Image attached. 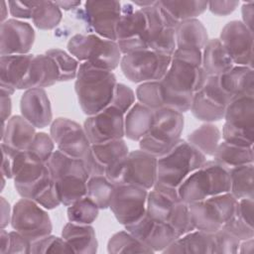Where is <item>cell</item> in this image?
Segmentation results:
<instances>
[{
	"label": "cell",
	"mask_w": 254,
	"mask_h": 254,
	"mask_svg": "<svg viewBox=\"0 0 254 254\" xmlns=\"http://www.w3.org/2000/svg\"><path fill=\"white\" fill-rule=\"evenodd\" d=\"M205 157H212L221 141V131L213 123L204 122L186 139Z\"/></svg>",
	"instance_id": "obj_38"
},
{
	"label": "cell",
	"mask_w": 254,
	"mask_h": 254,
	"mask_svg": "<svg viewBox=\"0 0 254 254\" xmlns=\"http://www.w3.org/2000/svg\"><path fill=\"white\" fill-rule=\"evenodd\" d=\"M60 73L55 62L46 54L34 55L20 90L45 88L59 82Z\"/></svg>",
	"instance_id": "obj_27"
},
{
	"label": "cell",
	"mask_w": 254,
	"mask_h": 254,
	"mask_svg": "<svg viewBox=\"0 0 254 254\" xmlns=\"http://www.w3.org/2000/svg\"><path fill=\"white\" fill-rule=\"evenodd\" d=\"M55 2L61 8V10H64V11L73 10V9L78 8L81 5L80 1H70V0H67V1H55Z\"/></svg>",
	"instance_id": "obj_59"
},
{
	"label": "cell",
	"mask_w": 254,
	"mask_h": 254,
	"mask_svg": "<svg viewBox=\"0 0 254 254\" xmlns=\"http://www.w3.org/2000/svg\"><path fill=\"white\" fill-rule=\"evenodd\" d=\"M229 190L228 170L213 159L206 160L178 187L181 199L187 203L229 192Z\"/></svg>",
	"instance_id": "obj_6"
},
{
	"label": "cell",
	"mask_w": 254,
	"mask_h": 254,
	"mask_svg": "<svg viewBox=\"0 0 254 254\" xmlns=\"http://www.w3.org/2000/svg\"><path fill=\"white\" fill-rule=\"evenodd\" d=\"M83 128L91 145L121 140L125 137L124 114L109 105L98 113L87 116Z\"/></svg>",
	"instance_id": "obj_18"
},
{
	"label": "cell",
	"mask_w": 254,
	"mask_h": 254,
	"mask_svg": "<svg viewBox=\"0 0 254 254\" xmlns=\"http://www.w3.org/2000/svg\"><path fill=\"white\" fill-rule=\"evenodd\" d=\"M148 190L132 185H116L109 208L117 221L126 226L146 213Z\"/></svg>",
	"instance_id": "obj_17"
},
{
	"label": "cell",
	"mask_w": 254,
	"mask_h": 254,
	"mask_svg": "<svg viewBox=\"0 0 254 254\" xmlns=\"http://www.w3.org/2000/svg\"><path fill=\"white\" fill-rule=\"evenodd\" d=\"M229 102L230 99L219 85L218 76H207L193 94L190 111L197 120L213 123L223 119Z\"/></svg>",
	"instance_id": "obj_15"
},
{
	"label": "cell",
	"mask_w": 254,
	"mask_h": 254,
	"mask_svg": "<svg viewBox=\"0 0 254 254\" xmlns=\"http://www.w3.org/2000/svg\"><path fill=\"white\" fill-rule=\"evenodd\" d=\"M212 158L216 163L224 167L226 170L243 165L253 164V147H240L220 141Z\"/></svg>",
	"instance_id": "obj_37"
},
{
	"label": "cell",
	"mask_w": 254,
	"mask_h": 254,
	"mask_svg": "<svg viewBox=\"0 0 254 254\" xmlns=\"http://www.w3.org/2000/svg\"><path fill=\"white\" fill-rule=\"evenodd\" d=\"M121 11L122 4L115 0H95L83 3L84 19L92 33L115 42V31Z\"/></svg>",
	"instance_id": "obj_19"
},
{
	"label": "cell",
	"mask_w": 254,
	"mask_h": 254,
	"mask_svg": "<svg viewBox=\"0 0 254 254\" xmlns=\"http://www.w3.org/2000/svg\"><path fill=\"white\" fill-rule=\"evenodd\" d=\"M11 216L12 209L9 202L5 199V197H1V228H5L11 223Z\"/></svg>",
	"instance_id": "obj_55"
},
{
	"label": "cell",
	"mask_w": 254,
	"mask_h": 254,
	"mask_svg": "<svg viewBox=\"0 0 254 254\" xmlns=\"http://www.w3.org/2000/svg\"><path fill=\"white\" fill-rule=\"evenodd\" d=\"M135 99L136 95L131 87L124 83L117 82L110 105L116 107L125 115L127 111L135 104Z\"/></svg>",
	"instance_id": "obj_50"
},
{
	"label": "cell",
	"mask_w": 254,
	"mask_h": 254,
	"mask_svg": "<svg viewBox=\"0 0 254 254\" xmlns=\"http://www.w3.org/2000/svg\"><path fill=\"white\" fill-rule=\"evenodd\" d=\"M218 82L230 101L242 96H254L253 67L234 65L218 76Z\"/></svg>",
	"instance_id": "obj_28"
},
{
	"label": "cell",
	"mask_w": 254,
	"mask_h": 254,
	"mask_svg": "<svg viewBox=\"0 0 254 254\" xmlns=\"http://www.w3.org/2000/svg\"><path fill=\"white\" fill-rule=\"evenodd\" d=\"M35 1H8L9 13L17 20L31 19Z\"/></svg>",
	"instance_id": "obj_52"
},
{
	"label": "cell",
	"mask_w": 254,
	"mask_h": 254,
	"mask_svg": "<svg viewBox=\"0 0 254 254\" xmlns=\"http://www.w3.org/2000/svg\"><path fill=\"white\" fill-rule=\"evenodd\" d=\"M105 176L115 185H132L150 190L157 182V157L141 149L129 151Z\"/></svg>",
	"instance_id": "obj_9"
},
{
	"label": "cell",
	"mask_w": 254,
	"mask_h": 254,
	"mask_svg": "<svg viewBox=\"0 0 254 254\" xmlns=\"http://www.w3.org/2000/svg\"><path fill=\"white\" fill-rule=\"evenodd\" d=\"M253 15H254V3L253 1L244 2L241 7V16L240 20L247 28L253 31Z\"/></svg>",
	"instance_id": "obj_54"
},
{
	"label": "cell",
	"mask_w": 254,
	"mask_h": 254,
	"mask_svg": "<svg viewBox=\"0 0 254 254\" xmlns=\"http://www.w3.org/2000/svg\"><path fill=\"white\" fill-rule=\"evenodd\" d=\"M206 157L186 139L180 141L166 154L157 158L156 184L176 188L204 162Z\"/></svg>",
	"instance_id": "obj_5"
},
{
	"label": "cell",
	"mask_w": 254,
	"mask_h": 254,
	"mask_svg": "<svg viewBox=\"0 0 254 254\" xmlns=\"http://www.w3.org/2000/svg\"><path fill=\"white\" fill-rule=\"evenodd\" d=\"M67 52L80 64L87 63L95 67L113 71L122 58L115 41L101 38L94 33L75 34L67 42Z\"/></svg>",
	"instance_id": "obj_7"
},
{
	"label": "cell",
	"mask_w": 254,
	"mask_h": 254,
	"mask_svg": "<svg viewBox=\"0 0 254 254\" xmlns=\"http://www.w3.org/2000/svg\"><path fill=\"white\" fill-rule=\"evenodd\" d=\"M31 19L37 29L49 31L59 26L63 12L55 1H35Z\"/></svg>",
	"instance_id": "obj_40"
},
{
	"label": "cell",
	"mask_w": 254,
	"mask_h": 254,
	"mask_svg": "<svg viewBox=\"0 0 254 254\" xmlns=\"http://www.w3.org/2000/svg\"><path fill=\"white\" fill-rule=\"evenodd\" d=\"M184 125V113L166 107L154 110L151 130L139 141V148L157 158L166 154L182 139Z\"/></svg>",
	"instance_id": "obj_8"
},
{
	"label": "cell",
	"mask_w": 254,
	"mask_h": 254,
	"mask_svg": "<svg viewBox=\"0 0 254 254\" xmlns=\"http://www.w3.org/2000/svg\"><path fill=\"white\" fill-rule=\"evenodd\" d=\"M239 5V1H207V9L216 16H227Z\"/></svg>",
	"instance_id": "obj_53"
},
{
	"label": "cell",
	"mask_w": 254,
	"mask_h": 254,
	"mask_svg": "<svg viewBox=\"0 0 254 254\" xmlns=\"http://www.w3.org/2000/svg\"><path fill=\"white\" fill-rule=\"evenodd\" d=\"M36 133V128L22 115H14L7 122H2L1 143L16 151L26 152Z\"/></svg>",
	"instance_id": "obj_29"
},
{
	"label": "cell",
	"mask_w": 254,
	"mask_h": 254,
	"mask_svg": "<svg viewBox=\"0 0 254 254\" xmlns=\"http://www.w3.org/2000/svg\"><path fill=\"white\" fill-rule=\"evenodd\" d=\"M32 241L16 230L9 231V247L7 254L31 253Z\"/></svg>",
	"instance_id": "obj_51"
},
{
	"label": "cell",
	"mask_w": 254,
	"mask_h": 254,
	"mask_svg": "<svg viewBox=\"0 0 254 254\" xmlns=\"http://www.w3.org/2000/svg\"><path fill=\"white\" fill-rule=\"evenodd\" d=\"M129 152L124 139L91 145L83 160L89 177L105 176L107 171Z\"/></svg>",
	"instance_id": "obj_24"
},
{
	"label": "cell",
	"mask_w": 254,
	"mask_h": 254,
	"mask_svg": "<svg viewBox=\"0 0 254 254\" xmlns=\"http://www.w3.org/2000/svg\"><path fill=\"white\" fill-rule=\"evenodd\" d=\"M141 9L148 19V50L172 57L177 49L176 26L167 18L159 5V1H156L152 6Z\"/></svg>",
	"instance_id": "obj_21"
},
{
	"label": "cell",
	"mask_w": 254,
	"mask_h": 254,
	"mask_svg": "<svg viewBox=\"0 0 254 254\" xmlns=\"http://www.w3.org/2000/svg\"><path fill=\"white\" fill-rule=\"evenodd\" d=\"M35 38V30L30 23L8 19L0 25V56L30 54Z\"/></svg>",
	"instance_id": "obj_23"
},
{
	"label": "cell",
	"mask_w": 254,
	"mask_h": 254,
	"mask_svg": "<svg viewBox=\"0 0 254 254\" xmlns=\"http://www.w3.org/2000/svg\"><path fill=\"white\" fill-rule=\"evenodd\" d=\"M99 207L87 195L67 206L66 215L69 222L92 224L99 213Z\"/></svg>",
	"instance_id": "obj_44"
},
{
	"label": "cell",
	"mask_w": 254,
	"mask_h": 254,
	"mask_svg": "<svg viewBox=\"0 0 254 254\" xmlns=\"http://www.w3.org/2000/svg\"><path fill=\"white\" fill-rule=\"evenodd\" d=\"M55 147L56 144L50 134L37 132L26 152L31 159L47 164L56 151Z\"/></svg>",
	"instance_id": "obj_46"
},
{
	"label": "cell",
	"mask_w": 254,
	"mask_h": 254,
	"mask_svg": "<svg viewBox=\"0 0 254 254\" xmlns=\"http://www.w3.org/2000/svg\"><path fill=\"white\" fill-rule=\"evenodd\" d=\"M154 111L140 102L135 104L124 115L125 137L132 141H140L151 130Z\"/></svg>",
	"instance_id": "obj_35"
},
{
	"label": "cell",
	"mask_w": 254,
	"mask_h": 254,
	"mask_svg": "<svg viewBox=\"0 0 254 254\" xmlns=\"http://www.w3.org/2000/svg\"><path fill=\"white\" fill-rule=\"evenodd\" d=\"M201 61L202 53L199 50L176 49L161 83L172 95L192 98L207 77L201 67Z\"/></svg>",
	"instance_id": "obj_2"
},
{
	"label": "cell",
	"mask_w": 254,
	"mask_h": 254,
	"mask_svg": "<svg viewBox=\"0 0 254 254\" xmlns=\"http://www.w3.org/2000/svg\"><path fill=\"white\" fill-rule=\"evenodd\" d=\"M223 119L222 141L240 147H253L254 96H242L231 100Z\"/></svg>",
	"instance_id": "obj_10"
},
{
	"label": "cell",
	"mask_w": 254,
	"mask_h": 254,
	"mask_svg": "<svg viewBox=\"0 0 254 254\" xmlns=\"http://www.w3.org/2000/svg\"><path fill=\"white\" fill-rule=\"evenodd\" d=\"M62 237L72 253L94 254L98 249L95 230L91 224L67 222L62 230Z\"/></svg>",
	"instance_id": "obj_31"
},
{
	"label": "cell",
	"mask_w": 254,
	"mask_h": 254,
	"mask_svg": "<svg viewBox=\"0 0 254 254\" xmlns=\"http://www.w3.org/2000/svg\"><path fill=\"white\" fill-rule=\"evenodd\" d=\"M8 13H9L8 3L6 1H2L1 2V23L8 20Z\"/></svg>",
	"instance_id": "obj_60"
},
{
	"label": "cell",
	"mask_w": 254,
	"mask_h": 254,
	"mask_svg": "<svg viewBox=\"0 0 254 254\" xmlns=\"http://www.w3.org/2000/svg\"><path fill=\"white\" fill-rule=\"evenodd\" d=\"M201 53V67L206 76H220L235 65L218 38L209 39Z\"/></svg>",
	"instance_id": "obj_32"
},
{
	"label": "cell",
	"mask_w": 254,
	"mask_h": 254,
	"mask_svg": "<svg viewBox=\"0 0 254 254\" xmlns=\"http://www.w3.org/2000/svg\"><path fill=\"white\" fill-rule=\"evenodd\" d=\"M116 84L113 71L81 63L74 81V91L81 111L90 116L108 107Z\"/></svg>",
	"instance_id": "obj_1"
},
{
	"label": "cell",
	"mask_w": 254,
	"mask_h": 254,
	"mask_svg": "<svg viewBox=\"0 0 254 254\" xmlns=\"http://www.w3.org/2000/svg\"><path fill=\"white\" fill-rule=\"evenodd\" d=\"M212 233L194 229L177 238L163 253L212 254Z\"/></svg>",
	"instance_id": "obj_34"
},
{
	"label": "cell",
	"mask_w": 254,
	"mask_h": 254,
	"mask_svg": "<svg viewBox=\"0 0 254 254\" xmlns=\"http://www.w3.org/2000/svg\"><path fill=\"white\" fill-rule=\"evenodd\" d=\"M31 253L33 254L72 253V251L63 237L50 234L36 241H33Z\"/></svg>",
	"instance_id": "obj_48"
},
{
	"label": "cell",
	"mask_w": 254,
	"mask_h": 254,
	"mask_svg": "<svg viewBox=\"0 0 254 254\" xmlns=\"http://www.w3.org/2000/svg\"><path fill=\"white\" fill-rule=\"evenodd\" d=\"M127 231L150 248L153 253L163 252L180 236L175 229L165 221L152 218L145 213L136 222L124 226Z\"/></svg>",
	"instance_id": "obj_22"
},
{
	"label": "cell",
	"mask_w": 254,
	"mask_h": 254,
	"mask_svg": "<svg viewBox=\"0 0 254 254\" xmlns=\"http://www.w3.org/2000/svg\"><path fill=\"white\" fill-rule=\"evenodd\" d=\"M11 227L29 240L36 241L52 234L53 224L43 206L32 199L21 197L12 208Z\"/></svg>",
	"instance_id": "obj_14"
},
{
	"label": "cell",
	"mask_w": 254,
	"mask_h": 254,
	"mask_svg": "<svg viewBox=\"0 0 254 254\" xmlns=\"http://www.w3.org/2000/svg\"><path fill=\"white\" fill-rule=\"evenodd\" d=\"M115 34L122 55L148 50L149 27L145 12L132 2L123 3Z\"/></svg>",
	"instance_id": "obj_13"
},
{
	"label": "cell",
	"mask_w": 254,
	"mask_h": 254,
	"mask_svg": "<svg viewBox=\"0 0 254 254\" xmlns=\"http://www.w3.org/2000/svg\"><path fill=\"white\" fill-rule=\"evenodd\" d=\"M9 150L12 157L14 187L21 197L37 201L56 187L48 164L31 159L27 152L11 148Z\"/></svg>",
	"instance_id": "obj_4"
},
{
	"label": "cell",
	"mask_w": 254,
	"mask_h": 254,
	"mask_svg": "<svg viewBox=\"0 0 254 254\" xmlns=\"http://www.w3.org/2000/svg\"><path fill=\"white\" fill-rule=\"evenodd\" d=\"M159 5L176 27L181 22L197 18L207 10V1L200 0L159 1Z\"/></svg>",
	"instance_id": "obj_36"
},
{
	"label": "cell",
	"mask_w": 254,
	"mask_h": 254,
	"mask_svg": "<svg viewBox=\"0 0 254 254\" xmlns=\"http://www.w3.org/2000/svg\"><path fill=\"white\" fill-rule=\"evenodd\" d=\"M167 222L175 229L179 236L195 229L189 203L182 199L176 203Z\"/></svg>",
	"instance_id": "obj_47"
},
{
	"label": "cell",
	"mask_w": 254,
	"mask_h": 254,
	"mask_svg": "<svg viewBox=\"0 0 254 254\" xmlns=\"http://www.w3.org/2000/svg\"><path fill=\"white\" fill-rule=\"evenodd\" d=\"M237 199L225 192L189 203L194 228L207 233L220 229L234 214Z\"/></svg>",
	"instance_id": "obj_11"
},
{
	"label": "cell",
	"mask_w": 254,
	"mask_h": 254,
	"mask_svg": "<svg viewBox=\"0 0 254 254\" xmlns=\"http://www.w3.org/2000/svg\"><path fill=\"white\" fill-rule=\"evenodd\" d=\"M136 99L141 104L154 110L167 108L166 92L160 80L140 83L135 91Z\"/></svg>",
	"instance_id": "obj_42"
},
{
	"label": "cell",
	"mask_w": 254,
	"mask_h": 254,
	"mask_svg": "<svg viewBox=\"0 0 254 254\" xmlns=\"http://www.w3.org/2000/svg\"><path fill=\"white\" fill-rule=\"evenodd\" d=\"M12 113V101L8 95L1 94V119L2 122H7Z\"/></svg>",
	"instance_id": "obj_56"
},
{
	"label": "cell",
	"mask_w": 254,
	"mask_h": 254,
	"mask_svg": "<svg viewBox=\"0 0 254 254\" xmlns=\"http://www.w3.org/2000/svg\"><path fill=\"white\" fill-rule=\"evenodd\" d=\"M254 250V238H249L246 240H242L239 245L238 253H246L251 254Z\"/></svg>",
	"instance_id": "obj_58"
},
{
	"label": "cell",
	"mask_w": 254,
	"mask_h": 254,
	"mask_svg": "<svg viewBox=\"0 0 254 254\" xmlns=\"http://www.w3.org/2000/svg\"><path fill=\"white\" fill-rule=\"evenodd\" d=\"M50 135L57 150L64 155L79 160H84L87 156L91 144L83 126L77 122L68 118L58 117L50 125Z\"/></svg>",
	"instance_id": "obj_16"
},
{
	"label": "cell",
	"mask_w": 254,
	"mask_h": 254,
	"mask_svg": "<svg viewBox=\"0 0 254 254\" xmlns=\"http://www.w3.org/2000/svg\"><path fill=\"white\" fill-rule=\"evenodd\" d=\"M9 247V232L5 228L0 231V254H7Z\"/></svg>",
	"instance_id": "obj_57"
},
{
	"label": "cell",
	"mask_w": 254,
	"mask_h": 254,
	"mask_svg": "<svg viewBox=\"0 0 254 254\" xmlns=\"http://www.w3.org/2000/svg\"><path fill=\"white\" fill-rule=\"evenodd\" d=\"M34 55L0 56L1 94L11 96L22 84Z\"/></svg>",
	"instance_id": "obj_26"
},
{
	"label": "cell",
	"mask_w": 254,
	"mask_h": 254,
	"mask_svg": "<svg viewBox=\"0 0 254 254\" xmlns=\"http://www.w3.org/2000/svg\"><path fill=\"white\" fill-rule=\"evenodd\" d=\"M230 179L229 192L238 200L254 199V165L248 164L228 170Z\"/></svg>",
	"instance_id": "obj_39"
},
{
	"label": "cell",
	"mask_w": 254,
	"mask_h": 254,
	"mask_svg": "<svg viewBox=\"0 0 254 254\" xmlns=\"http://www.w3.org/2000/svg\"><path fill=\"white\" fill-rule=\"evenodd\" d=\"M172 61L171 56L151 50H141L122 55L120 68L124 76L134 83L161 80Z\"/></svg>",
	"instance_id": "obj_12"
},
{
	"label": "cell",
	"mask_w": 254,
	"mask_h": 254,
	"mask_svg": "<svg viewBox=\"0 0 254 254\" xmlns=\"http://www.w3.org/2000/svg\"><path fill=\"white\" fill-rule=\"evenodd\" d=\"M45 54L52 58L58 67L60 73L59 82L75 79L80 63L74 57L59 48L50 49Z\"/></svg>",
	"instance_id": "obj_45"
},
{
	"label": "cell",
	"mask_w": 254,
	"mask_h": 254,
	"mask_svg": "<svg viewBox=\"0 0 254 254\" xmlns=\"http://www.w3.org/2000/svg\"><path fill=\"white\" fill-rule=\"evenodd\" d=\"M212 254H235L238 253L240 240L224 228L212 233Z\"/></svg>",
	"instance_id": "obj_49"
},
{
	"label": "cell",
	"mask_w": 254,
	"mask_h": 254,
	"mask_svg": "<svg viewBox=\"0 0 254 254\" xmlns=\"http://www.w3.org/2000/svg\"><path fill=\"white\" fill-rule=\"evenodd\" d=\"M107 252L118 253H153L139 239L126 229L114 233L107 242Z\"/></svg>",
	"instance_id": "obj_43"
},
{
	"label": "cell",
	"mask_w": 254,
	"mask_h": 254,
	"mask_svg": "<svg viewBox=\"0 0 254 254\" xmlns=\"http://www.w3.org/2000/svg\"><path fill=\"white\" fill-rule=\"evenodd\" d=\"M180 199L178 189L155 184L148 192L146 212L154 219L167 222Z\"/></svg>",
	"instance_id": "obj_30"
},
{
	"label": "cell",
	"mask_w": 254,
	"mask_h": 254,
	"mask_svg": "<svg viewBox=\"0 0 254 254\" xmlns=\"http://www.w3.org/2000/svg\"><path fill=\"white\" fill-rule=\"evenodd\" d=\"M218 39L235 65L253 67V31L240 20L225 24Z\"/></svg>",
	"instance_id": "obj_20"
},
{
	"label": "cell",
	"mask_w": 254,
	"mask_h": 254,
	"mask_svg": "<svg viewBox=\"0 0 254 254\" xmlns=\"http://www.w3.org/2000/svg\"><path fill=\"white\" fill-rule=\"evenodd\" d=\"M177 49H194L202 51L209 41L207 30L197 19L181 22L175 29Z\"/></svg>",
	"instance_id": "obj_33"
},
{
	"label": "cell",
	"mask_w": 254,
	"mask_h": 254,
	"mask_svg": "<svg viewBox=\"0 0 254 254\" xmlns=\"http://www.w3.org/2000/svg\"><path fill=\"white\" fill-rule=\"evenodd\" d=\"M21 115L35 128L43 129L53 122L50 98L45 88L27 89L20 99Z\"/></svg>",
	"instance_id": "obj_25"
},
{
	"label": "cell",
	"mask_w": 254,
	"mask_h": 254,
	"mask_svg": "<svg viewBox=\"0 0 254 254\" xmlns=\"http://www.w3.org/2000/svg\"><path fill=\"white\" fill-rule=\"evenodd\" d=\"M116 185L106 176H91L87 181V196L92 199L99 209L109 208Z\"/></svg>",
	"instance_id": "obj_41"
},
{
	"label": "cell",
	"mask_w": 254,
	"mask_h": 254,
	"mask_svg": "<svg viewBox=\"0 0 254 254\" xmlns=\"http://www.w3.org/2000/svg\"><path fill=\"white\" fill-rule=\"evenodd\" d=\"M47 164L63 205L68 206L86 196L89 175L83 160L56 150Z\"/></svg>",
	"instance_id": "obj_3"
}]
</instances>
